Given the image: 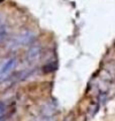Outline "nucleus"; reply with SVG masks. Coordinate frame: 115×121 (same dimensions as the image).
Returning <instances> with one entry per match:
<instances>
[{
  "instance_id": "f257e3e1",
  "label": "nucleus",
  "mask_w": 115,
  "mask_h": 121,
  "mask_svg": "<svg viewBox=\"0 0 115 121\" xmlns=\"http://www.w3.org/2000/svg\"><path fill=\"white\" fill-rule=\"evenodd\" d=\"M15 67H16V60L10 59L6 62V64L0 69V82L5 81L9 78V76L12 74Z\"/></svg>"
}]
</instances>
